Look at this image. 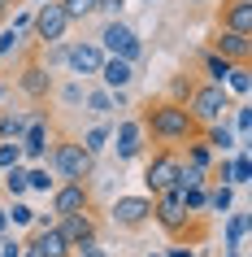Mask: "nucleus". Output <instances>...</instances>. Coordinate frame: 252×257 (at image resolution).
Listing matches in <instances>:
<instances>
[{
  "label": "nucleus",
  "instance_id": "nucleus-4",
  "mask_svg": "<svg viewBox=\"0 0 252 257\" xmlns=\"http://www.w3.org/2000/svg\"><path fill=\"white\" fill-rule=\"evenodd\" d=\"M230 92L217 87V83H196V92L187 96V113L196 118V126H213V122H222L230 113Z\"/></svg>",
  "mask_w": 252,
  "mask_h": 257
},
{
  "label": "nucleus",
  "instance_id": "nucleus-7",
  "mask_svg": "<svg viewBox=\"0 0 252 257\" xmlns=\"http://www.w3.org/2000/svg\"><path fill=\"white\" fill-rule=\"evenodd\" d=\"M31 35L40 40V48H48V44H66V35H70V18H66V9H61L57 0H48V5H35Z\"/></svg>",
  "mask_w": 252,
  "mask_h": 257
},
{
  "label": "nucleus",
  "instance_id": "nucleus-24",
  "mask_svg": "<svg viewBox=\"0 0 252 257\" xmlns=\"http://www.w3.org/2000/svg\"><path fill=\"white\" fill-rule=\"evenodd\" d=\"M235 209V188L230 183H209V205L204 214H230Z\"/></svg>",
  "mask_w": 252,
  "mask_h": 257
},
{
  "label": "nucleus",
  "instance_id": "nucleus-38",
  "mask_svg": "<svg viewBox=\"0 0 252 257\" xmlns=\"http://www.w3.org/2000/svg\"><path fill=\"white\" fill-rule=\"evenodd\" d=\"M18 44H22V35H18V31H9V27H0V57H9L18 48Z\"/></svg>",
  "mask_w": 252,
  "mask_h": 257
},
{
  "label": "nucleus",
  "instance_id": "nucleus-37",
  "mask_svg": "<svg viewBox=\"0 0 252 257\" xmlns=\"http://www.w3.org/2000/svg\"><path fill=\"white\" fill-rule=\"evenodd\" d=\"M66 48H70V40H66V44H48V48H44V57H40V66H44V70L66 66Z\"/></svg>",
  "mask_w": 252,
  "mask_h": 257
},
{
  "label": "nucleus",
  "instance_id": "nucleus-35",
  "mask_svg": "<svg viewBox=\"0 0 252 257\" xmlns=\"http://www.w3.org/2000/svg\"><path fill=\"white\" fill-rule=\"evenodd\" d=\"M53 96H57V100H61V105H70V109H74V105H83V96H87V87H83L79 79H70L66 87H57Z\"/></svg>",
  "mask_w": 252,
  "mask_h": 257
},
{
  "label": "nucleus",
  "instance_id": "nucleus-3",
  "mask_svg": "<svg viewBox=\"0 0 252 257\" xmlns=\"http://www.w3.org/2000/svg\"><path fill=\"white\" fill-rule=\"evenodd\" d=\"M96 44H100L105 57H122L126 66H139V61H144V40H139L122 18H109L105 27H100V35H96Z\"/></svg>",
  "mask_w": 252,
  "mask_h": 257
},
{
  "label": "nucleus",
  "instance_id": "nucleus-32",
  "mask_svg": "<svg viewBox=\"0 0 252 257\" xmlns=\"http://www.w3.org/2000/svg\"><path fill=\"white\" fill-rule=\"evenodd\" d=\"M57 5L66 9L70 27H74V22H87V18H96V0H57Z\"/></svg>",
  "mask_w": 252,
  "mask_h": 257
},
{
  "label": "nucleus",
  "instance_id": "nucleus-15",
  "mask_svg": "<svg viewBox=\"0 0 252 257\" xmlns=\"http://www.w3.org/2000/svg\"><path fill=\"white\" fill-rule=\"evenodd\" d=\"M57 231L70 248H83V244H100V222L96 214H70V218H57Z\"/></svg>",
  "mask_w": 252,
  "mask_h": 257
},
{
  "label": "nucleus",
  "instance_id": "nucleus-6",
  "mask_svg": "<svg viewBox=\"0 0 252 257\" xmlns=\"http://www.w3.org/2000/svg\"><path fill=\"white\" fill-rule=\"evenodd\" d=\"M109 222L118 231H139L152 222V196H144V192H126V196H118V201L109 205Z\"/></svg>",
  "mask_w": 252,
  "mask_h": 257
},
{
  "label": "nucleus",
  "instance_id": "nucleus-51",
  "mask_svg": "<svg viewBox=\"0 0 252 257\" xmlns=\"http://www.w3.org/2000/svg\"><path fill=\"white\" fill-rule=\"evenodd\" d=\"M40 5H48V0H40Z\"/></svg>",
  "mask_w": 252,
  "mask_h": 257
},
{
  "label": "nucleus",
  "instance_id": "nucleus-44",
  "mask_svg": "<svg viewBox=\"0 0 252 257\" xmlns=\"http://www.w3.org/2000/svg\"><path fill=\"white\" fill-rule=\"evenodd\" d=\"M9 14H14V0H0V27L9 22Z\"/></svg>",
  "mask_w": 252,
  "mask_h": 257
},
{
  "label": "nucleus",
  "instance_id": "nucleus-39",
  "mask_svg": "<svg viewBox=\"0 0 252 257\" xmlns=\"http://www.w3.org/2000/svg\"><path fill=\"white\" fill-rule=\"evenodd\" d=\"M14 22H9V31H18V35H27L31 31V18H35V9H22V14H9Z\"/></svg>",
  "mask_w": 252,
  "mask_h": 257
},
{
  "label": "nucleus",
  "instance_id": "nucleus-46",
  "mask_svg": "<svg viewBox=\"0 0 252 257\" xmlns=\"http://www.w3.org/2000/svg\"><path fill=\"white\" fill-rule=\"evenodd\" d=\"M9 92H14V87H9V83H0V105L9 100Z\"/></svg>",
  "mask_w": 252,
  "mask_h": 257
},
{
  "label": "nucleus",
  "instance_id": "nucleus-34",
  "mask_svg": "<svg viewBox=\"0 0 252 257\" xmlns=\"http://www.w3.org/2000/svg\"><path fill=\"white\" fill-rule=\"evenodd\" d=\"M5 218H9V231L14 227H31V222H35V209H31L27 201H14L9 209H5Z\"/></svg>",
  "mask_w": 252,
  "mask_h": 257
},
{
  "label": "nucleus",
  "instance_id": "nucleus-11",
  "mask_svg": "<svg viewBox=\"0 0 252 257\" xmlns=\"http://www.w3.org/2000/svg\"><path fill=\"white\" fill-rule=\"evenodd\" d=\"M48 196H53V205H48V214H53V218L92 214V183H57Z\"/></svg>",
  "mask_w": 252,
  "mask_h": 257
},
{
  "label": "nucleus",
  "instance_id": "nucleus-31",
  "mask_svg": "<svg viewBox=\"0 0 252 257\" xmlns=\"http://www.w3.org/2000/svg\"><path fill=\"white\" fill-rule=\"evenodd\" d=\"M27 188L40 192V196H48V192L57 188V179L48 175V166H27Z\"/></svg>",
  "mask_w": 252,
  "mask_h": 257
},
{
  "label": "nucleus",
  "instance_id": "nucleus-49",
  "mask_svg": "<svg viewBox=\"0 0 252 257\" xmlns=\"http://www.w3.org/2000/svg\"><path fill=\"white\" fill-rule=\"evenodd\" d=\"M135 5H161V0H135Z\"/></svg>",
  "mask_w": 252,
  "mask_h": 257
},
{
  "label": "nucleus",
  "instance_id": "nucleus-42",
  "mask_svg": "<svg viewBox=\"0 0 252 257\" xmlns=\"http://www.w3.org/2000/svg\"><path fill=\"white\" fill-rule=\"evenodd\" d=\"M161 257H196V248H191V244H170Z\"/></svg>",
  "mask_w": 252,
  "mask_h": 257
},
{
  "label": "nucleus",
  "instance_id": "nucleus-14",
  "mask_svg": "<svg viewBox=\"0 0 252 257\" xmlns=\"http://www.w3.org/2000/svg\"><path fill=\"white\" fill-rule=\"evenodd\" d=\"M209 53L226 57L230 66H252V35H235V31H213V40H209Z\"/></svg>",
  "mask_w": 252,
  "mask_h": 257
},
{
  "label": "nucleus",
  "instance_id": "nucleus-27",
  "mask_svg": "<svg viewBox=\"0 0 252 257\" xmlns=\"http://www.w3.org/2000/svg\"><path fill=\"white\" fill-rule=\"evenodd\" d=\"M230 131L239 136V149H243V140H248V131H252V105L248 100H235V105H230Z\"/></svg>",
  "mask_w": 252,
  "mask_h": 257
},
{
  "label": "nucleus",
  "instance_id": "nucleus-52",
  "mask_svg": "<svg viewBox=\"0 0 252 257\" xmlns=\"http://www.w3.org/2000/svg\"><path fill=\"white\" fill-rule=\"evenodd\" d=\"M14 5H18V0H14Z\"/></svg>",
  "mask_w": 252,
  "mask_h": 257
},
{
  "label": "nucleus",
  "instance_id": "nucleus-30",
  "mask_svg": "<svg viewBox=\"0 0 252 257\" xmlns=\"http://www.w3.org/2000/svg\"><path fill=\"white\" fill-rule=\"evenodd\" d=\"M243 235H248V214H230L226 218V244L222 248H243Z\"/></svg>",
  "mask_w": 252,
  "mask_h": 257
},
{
  "label": "nucleus",
  "instance_id": "nucleus-21",
  "mask_svg": "<svg viewBox=\"0 0 252 257\" xmlns=\"http://www.w3.org/2000/svg\"><path fill=\"white\" fill-rule=\"evenodd\" d=\"M31 118H35V109L31 113H22V109H0V140H22Z\"/></svg>",
  "mask_w": 252,
  "mask_h": 257
},
{
  "label": "nucleus",
  "instance_id": "nucleus-9",
  "mask_svg": "<svg viewBox=\"0 0 252 257\" xmlns=\"http://www.w3.org/2000/svg\"><path fill=\"white\" fill-rule=\"evenodd\" d=\"M109 149H113L118 162H139L148 153V136H144V126H139V118H122L113 126V136H109Z\"/></svg>",
  "mask_w": 252,
  "mask_h": 257
},
{
  "label": "nucleus",
  "instance_id": "nucleus-50",
  "mask_svg": "<svg viewBox=\"0 0 252 257\" xmlns=\"http://www.w3.org/2000/svg\"><path fill=\"white\" fill-rule=\"evenodd\" d=\"M187 5H204V0H187Z\"/></svg>",
  "mask_w": 252,
  "mask_h": 257
},
{
  "label": "nucleus",
  "instance_id": "nucleus-16",
  "mask_svg": "<svg viewBox=\"0 0 252 257\" xmlns=\"http://www.w3.org/2000/svg\"><path fill=\"white\" fill-rule=\"evenodd\" d=\"M217 27L235 31V35H252V0H222L217 9Z\"/></svg>",
  "mask_w": 252,
  "mask_h": 257
},
{
  "label": "nucleus",
  "instance_id": "nucleus-10",
  "mask_svg": "<svg viewBox=\"0 0 252 257\" xmlns=\"http://www.w3.org/2000/svg\"><path fill=\"white\" fill-rule=\"evenodd\" d=\"M9 87H14V92H22V96L31 100V105H44V100H48V96L57 92L53 70H44L40 61H27V66H22V70L14 74V83H9Z\"/></svg>",
  "mask_w": 252,
  "mask_h": 257
},
{
  "label": "nucleus",
  "instance_id": "nucleus-26",
  "mask_svg": "<svg viewBox=\"0 0 252 257\" xmlns=\"http://www.w3.org/2000/svg\"><path fill=\"white\" fill-rule=\"evenodd\" d=\"M222 87L230 92V100H248V92H252V66H235Z\"/></svg>",
  "mask_w": 252,
  "mask_h": 257
},
{
  "label": "nucleus",
  "instance_id": "nucleus-18",
  "mask_svg": "<svg viewBox=\"0 0 252 257\" xmlns=\"http://www.w3.org/2000/svg\"><path fill=\"white\" fill-rule=\"evenodd\" d=\"M200 140L213 149V157H230V153L239 149V136L230 131V122H226V118L213 122V126H200Z\"/></svg>",
  "mask_w": 252,
  "mask_h": 257
},
{
  "label": "nucleus",
  "instance_id": "nucleus-1",
  "mask_svg": "<svg viewBox=\"0 0 252 257\" xmlns=\"http://www.w3.org/2000/svg\"><path fill=\"white\" fill-rule=\"evenodd\" d=\"M139 126H144L148 144H157V149H183L187 140L200 136L196 118L187 113V105H174V100H157V105H148L139 113Z\"/></svg>",
  "mask_w": 252,
  "mask_h": 257
},
{
  "label": "nucleus",
  "instance_id": "nucleus-28",
  "mask_svg": "<svg viewBox=\"0 0 252 257\" xmlns=\"http://www.w3.org/2000/svg\"><path fill=\"white\" fill-rule=\"evenodd\" d=\"M83 109H87V113H96V118L113 113V92H105V87H87V96H83Z\"/></svg>",
  "mask_w": 252,
  "mask_h": 257
},
{
  "label": "nucleus",
  "instance_id": "nucleus-45",
  "mask_svg": "<svg viewBox=\"0 0 252 257\" xmlns=\"http://www.w3.org/2000/svg\"><path fill=\"white\" fill-rule=\"evenodd\" d=\"M0 235H9V218H5V205H0Z\"/></svg>",
  "mask_w": 252,
  "mask_h": 257
},
{
  "label": "nucleus",
  "instance_id": "nucleus-25",
  "mask_svg": "<svg viewBox=\"0 0 252 257\" xmlns=\"http://www.w3.org/2000/svg\"><path fill=\"white\" fill-rule=\"evenodd\" d=\"M0 188L9 192V196H14V201H27V166L18 162V166H9V170H5V175H0Z\"/></svg>",
  "mask_w": 252,
  "mask_h": 257
},
{
  "label": "nucleus",
  "instance_id": "nucleus-41",
  "mask_svg": "<svg viewBox=\"0 0 252 257\" xmlns=\"http://www.w3.org/2000/svg\"><path fill=\"white\" fill-rule=\"evenodd\" d=\"M0 257H22V240L5 235V244H0Z\"/></svg>",
  "mask_w": 252,
  "mask_h": 257
},
{
  "label": "nucleus",
  "instance_id": "nucleus-33",
  "mask_svg": "<svg viewBox=\"0 0 252 257\" xmlns=\"http://www.w3.org/2000/svg\"><path fill=\"white\" fill-rule=\"evenodd\" d=\"M196 92V79H191V74H174L170 79V96H165V100H174V105H187V96Z\"/></svg>",
  "mask_w": 252,
  "mask_h": 257
},
{
  "label": "nucleus",
  "instance_id": "nucleus-13",
  "mask_svg": "<svg viewBox=\"0 0 252 257\" xmlns=\"http://www.w3.org/2000/svg\"><path fill=\"white\" fill-rule=\"evenodd\" d=\"M22 144V166H44V157H48V144H53V122L44 118V113H35L27 126V136L18 140Z\"/></svg>",
  "mask_w": 252,
  "mask_h": 257
},
{
  "label": "nucleus",
  "instance_id": "nucleus-48",
  "mask_svg": "<svg viewBox=\"0 0 252 257\" xmlns=\"http://www.w3.org/2000/svg\"><path fill=\"white\" fill-rule=\"evenodd\" d=\"M222 257H239V248H226V253H222Z\"/></svg>",
  "mask_w": 252,
  "mask_h": 257
},
{
  "label": "nucleus",
  "instance_id": "nucleus-36",
  "mask_svg": "<svg viewBox=\"0 0 252 257\" xmlns=\"http://www.w3.org/2000/svg\"><path fill=\"white\" fill-rule=\"evenodd\" d=\"M22 162V144L18 140H0V175L9 170V166H18Z\"/></svg>",
  "mask_w": 252,
  "mask_h": 257
},
{
  "label": "nucleus",
  "instance_id": "nucleus-2",
  "mask_svg": "<svg viewBox=\"0 0 252 257\" xmlns=\"http://www.w3.org/2000/svg\"><path fill=\"white\" fill-rule=\"evenodd\" d=\"M44 166H48V175H53L57 183H92V175H96V157H87L83 144L70 140V136H57L53 144H48Z\"/></svg>",
  "mask_w": 252,
  "mask_h": 257
},
{
  "label": "nucleus",
  "instance_id": "nucleus-47",
  "mask_svg": "<svg viewBox=\"0 0 252 257\" xmlns=\"http://www.w3.org/2000/svg\"><path fill=\"white\" fill-rule=\"evenodd\" d=\"M22 257H40V253H35V248H27V244H22Z\"/></svg>",
  "mask_w": 252,
  "mask_h": 257
},
{
  "label": "nucleus",
  "instance_id": "nucleus-23",
  "mask_svg": "<svg viewBox=\"0 0 252 257\" xmlns=\"http://www.w3.org/2000/svg\"><path fill=\"white\" fill-rule=\"evenodd\" d=\"M109 136H113V126H109V122H96V126H87V131H83V153H87V157H100V153L109 149Z\"/></svg>",
  "mask_w": 252,
  "mask_h": 257
},
{
  "label": "nucleus",
  "instance_id": "nucleus-22",
  "mask_svg": "<svg viewBox=\"0 0 252 257\" xmlns=\"http://www.w3.org/2000/svg\"><path fill=\"white\" fill-rule=\"evenodd\" d=\"M230 61H226V57H217V53H209V48H204V53H200V74H204V83H217V87H222L226 79H230Z\"/></svg>",
  "mask_w": 252,
  "mask_h": 257
},
{
  "label": "nucleus",
  "instance_id": "nucleus-5",
  "mask_svg": "<svg viewBox=\"0 0 252 257\" xmlns=\"http://www.w3.org/2000/svg\"><path fill=\"white\" fill-rule=\"evenodd\" d=\"M178 149H152L144 162V196H161V192H174V179H178Z\"/></svg>",
  "mask_w": 252,
  "mask_h": 257
},
{
  "label": "nucleus",
  "instance_id": "nucleus-19",
  "mask_svg": "<svg viewBox=\"0 0 252 257\" xmlns=\"http://www.w3.org/2000/svg\"><path fill=\"white\" fill-rule=\"evenodd\" d=\"M27 248H35L40 257H74V248L61 240V231H57V227H48V231H31Z\"/></svg>",
  "mask_w": 252,
  "mask_h": 257
},
{
  "label": "nucleus",
  "instance_id": "nucleus-40",
  "mask_svg": "<svg viewBox=\"0 0 252 257\" xmlns=\"http://www.w3.org/2000/svg\"><path fill=\"white\" fill-rule=\"evenodd\" d=\"M122 9H126V0H96V14H105V18H118Z\"/></svg>",
  "mask_w": 252,
  "mask_h": 257
},
{
  "label": "nucleus",
  "instance_id": "nucleus-20",
  "mask_svg": "<svg viewBox=\"0 0 252 257\" xmlns=\"http://www.w3.org/2000/svg\"><path fill=\"white\" fill-rule=\"evenodd\" d=\"M178 157H183V166H191V170H204V175H209L213 162H217V157H213V149H209L200 136H196V140H187L183 149H178Z\"/></svg>",
  "mask_w": 252,
  "mask_h": 257
},
{
  "label": "nucleus",
  "instance_id": "nucleus-8",
  "mask_svg": "<svg viewBox=\"0 0 252 257\" xmlns=\"http://www.w3.org/2000/svg\"><path fill=\"white\" fill-rule=\"evenodd\" d=\"M152 222H157L170 240H183L187 227H191V214L183 209V196H178V192H161V196H152Z\"/></svg>",
  "mask_w": 252,
  "mask_h": 257
},
{
  "label": "nucleus",
  "instance_id": "nucleus-29",
  "mask_svg": "<svg viewBox=\"0 0 252 257\" xmlns=\"http://www.w3.org/2000/svg\"><path fill=\"white\" fill-rule=\"evenodd\" d=\"M248 179H252V157L243 149H235L230 153V188H243Z\"/></svg>",
  "mask_w": 252,
  "mask_h": 257
},
{
  "label": "nucleus",
  "instance_id": "nucleus-17",
  "mask_svg": "<svg viewBox=\"0 0 252 257\" xmlns=\"http://www.w3.org/2000/svg\"><path fill=\"white\" fill-rule=\"evenodd\" d=\"M96 79H100V87H105V92H126V87L135 83V66H126L122 57H105V66H100V74H96Z\"/></svg>",
  "mask_w": 252,
  "mask_h": 257
},
{
  "label": "nucleus",
  "instance_id": "nucleus-43",
  "mask_svg": "<svg viewBox=\"0 0 252 257\" xmlns=\"http://www.w3.org/2000/svg\"><path fill=\"white\" fill-rule=\"evenodd\" d=\"M74 257H109L100 244H83V248H74Z\"/></svg>",
  "mask_w": 252,
  "mask_h": 257
},
{
  "label": "nucleus",
  "instance_id": "nucleus-12",
  "mask_svg": "<svg viewBox=\"0 0 252 257\" xmlns=\"http://www.w3.org/2000/svg\"><path fill=\"white\" fill-rule=\"evenodd\" d=\"M100 66H105V53H100V44H96V40H70V48H66V70H70L79 83H83V79H96Z\"/></svg>",
  "mask_w": 252,
  "mask_h": 257
}]
</instances>
